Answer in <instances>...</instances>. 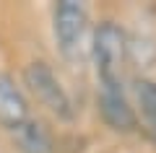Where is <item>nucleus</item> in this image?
<instances>
[{"instance_id":"20e7f679","label":"nucleus","mask_w":156,"mask_h":153,"mask_svg":"<svg viewBox=\"0 0 156 153\" xmlns=\"http://www.w3.org/2000/svg\"><path fill=\"white\" fill-rule=\"evenodd\" d=\"M96 104H99V114L104 120V125L112 127L115 132H133L138 127V114L130 106L125 88H101L99 86Z\"/></svg>"},{"instance_id":"0eeeda50","label":"nucleus","mask_w":156,"mask_h":153,"mask_svg":"<svg viewBox=\"0 0 156 153\" xmlns=\"http://www.w3.org/2000/svg\"><path fill=\"white\" fill-rule=\"evenodd\" d=\"M133 96L138 104L140 114H143V125L148 135L156 140V81L151 78H138L133 83Z\"/></svg>"},{"instance_id":"39448f33","label":"nucleus","mask_w":156,"mask_h":153,"mask_svg":"<svg viewBox=\"0 0 156 153\" xmlns=\"http://www.w3.org/2000/svg\"><path fill=\"white\" fill-rule=\"evenodd\" d=\"M29 117L31 112H29V99L23 88L8 73H0V127L16 130Z\"/></svg>"},{"instance_id":"f257e3e1","label":"nucleus","mask_w":156,"mask_h":153,"mask_svg":"<svg viewBox=\"0 0 156 153\" xmlns=\"http://www.w3.org/2000/svg\"><path fill=\"white\" fill-rule=\"evenodd\" d=\"M91 60L101 88H125V65L130 60L128 34L115 21H101L91 31Z\"/></svg>"},{"instance_id":"7ed1b4c3","label":"nucleus","mask_w":156,"mask_h":153,"mask_svg":"<svg viewBox=\"0 0 156 153\" xmlns=\"http://www.w3.org/2000/svg\"><path fill=\"white\" fill-rule=\"evenodd\" d=\"M23 83H26L29 93L44 106L50 114H55L62 122L76 120V106H73L70 93L60 83L57 73L47 65L44 60H34L23 68Z\"/></svg>"},{"instance_id":"f03ea898","label":"nucleus","mask_w":156,"mask_h":153,"mask_svg":"<svg viewBox=\"0 0 156 153\" xmlns=\"http://www.w3.org/2000/svg\"><path fill=\"white\" fill-rule=\"evenodd\" d=\"M52 31L62 60L81 65L91 52V29H89V11L76 0H62L52 13Z\"/></svg>"},{"instance_id":"423d86ee","label":"nucleus","mask_w":156,"mask_h":153,"mask_svg":"<svg viewBox=\"0 0 156 153\" xmlns=\"http://www.w3.org/2000/svg\"><path fill=\"white\" fill-rule=\"evenodd\" d=\"M11 132L18 153H55V135L37 117H29L23 125H18Z\"/></svg>"}]
</instances>
